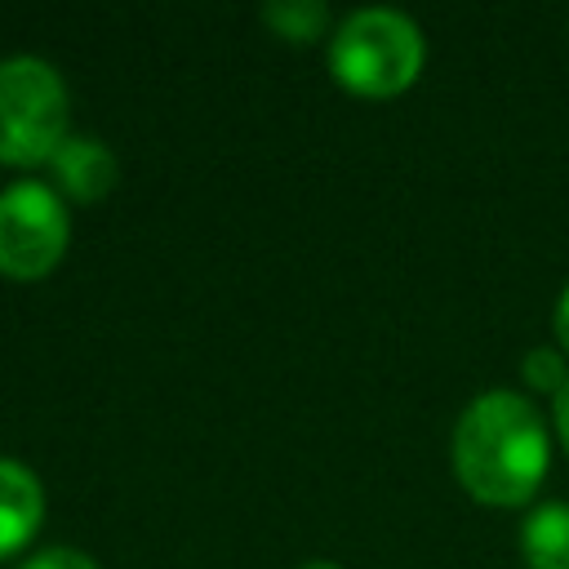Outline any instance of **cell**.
Returning a JSON list of instances; mask_svg holds the SVG:
<instances>
[{"label":"cell","instance_id":"6da1fadb","mask_svg":"<svg viewBox=\"0 0 569 569\" xmlns=\"http://www.w3.org/2000/svg\"><path fill=\"white\" fill-rule=\"evenodd\" d=\"M551 440L529 396L480 391L453 422V471L462 489L489 507H520L547 476Z\"/></svg>","mask_w":569,"mask_h":569},{"label":"cell","instance_id":"7a4b0ae2","mask_svg":"<svg viewBox=\"0 0 569 569\" xmlns=\"http://www.w3.org/2000/svg\"><path fill=\"white\" fill-rule=\"evenodd\" d=\"M422 58H427V44L418 22L387 4L347 13L329 36L333 80L365 98H391L409 89L422 71Z\"/></svg>","mask_w":569,"mask_h":569},{"label":"cell","instance_id":"3957f363","mask_svg":"<svg viewBox=\"0 0 569 569\" xmlns=\"http://www.w3.org/2000/svg\"><path fill=\"white\" fill-rule=\"evenodd\" d=\"M67 84L36 53L0 58V164H49L67 138Z\"/></svg>","mask_w":569,"mask_h":569},{"label":"cell","instance_id":"277c9868","mask_svg":"<svg viewBox=\"0 0 569 569\" xmlns=\"http://www.w3.org/2000/svg\"><path fill=\"white\" fill-rule=\"evenodd\" d=\"M71 240L67 200L40 182L18 178L0 191V271L13 280H40L58 267Z\"/></svg>","mask_w":569,"mask_h":569},{"label":"cell","instance_id":"5b68a950","mask_svg":"<svg viewBox=\"0 0 569 569\" xmlns=\"http://www.w3.org/2000/svg\"><path fill=\"white\" fill-rule=\"evenodd\" d=\"M49 187L71 200H102L116 187V156L93 133H67L62 147L49 156Z\"/></svg>","mask_w":569,"mask_h":569},{"label":"cell","instance_id":"8992f818","mask_svg":"<svg viewBox=\"0 0 569 569\" xmlns=\"http://www.w3.org/2000/svg\"><path fill=\"white\" fill-rule=\"evenodd\" d=\"M40 520H44L40 476L18 458H0V560L22 551L36 538Z\"/></svg>","mask_w":569,"mask_h":569},{"label":"cell","instance_id":"52a82bcc","mask_svg":"<svg viewBox=\"0 0 569 569\" xmlns=\"http://www.w3.org/2000/svg\"><path fill=\"white\" fill-rule=\"evenodd\" d=\"M529 569H569V502H538L520 525Z\"/></svg>","mask_w":569,"mask_h":569},{"label":"cell","instance_id":"ba28073f","mask_svg":"<svg viewBox=\"0 0 569 569\" xmlns=\"http://www.w3.org/2000/svg\"><path fill=\"white\" fill-rule=\"evenodd\" d=\"M262 22L276 36L293 40V44H307V40L325 36L329 4H320V0H271V4H262Z\"/></svg>","mask_w":569,"mask_h":569},{"label":"cell","instance_id":"9c48e42d","mask_svg":"<svg viewBox=\"0 0 569 569\" xmlns=\"http://www.w3.org/2000/svg\"><path fill=\"white\" fill-rule=\"evenodd\" d=\"M525 382H529V391H547V396H556L560 387H565V378H569V369H565V356L556 351V347H533L529 356H525Z\"/></svg>","mask_w":569,"mask_h":569},{"label":"cell","instance_id":"30bf717a","mask_svg":"<svg viewBox=\"0 0 569 569\" xmlns=\"http://www.w3.org/2000/svg\"><path fill=\"white\" fill-rule=\"evenodd\" d=\"M18 569H98V560L76 547H44V551L27 556Z\"/></svg>","mask_w":569,"mask_h":569},{"label":"cell","instance_id":"8fae6325","mask_svg":"<svg viewBox=\"0 0 569 569\" xmlns=\"http://www.w3.org/2000/svg\"><path fill=\"white\" fill-rule=\"evenodd\" d=\"M551 329H556V342H560V351H569V284L560 289V298H556V311H551Z\"/></svg>","mask_w":569,"mask_h":569},{"label":"cell","instance_id":"7c38bea8","mask_svg":"<svg viewBox=\"0 0 569 569\" xmlns=\"http://www.w3.org/2000/svg\"><path fill=\"white\" fill-rule=\"evenodd\" d=\"M551 400H556V431H560V445L569 449V378H565V387H560Z\"/></svg>","mask_w":569,"mask_h":569},{"label":"cell","instance_id":"4fadbf2b","mask_svg":"<svg viewBox=\"0 0 569 569\" xmlns=\"http://www.w3.org/2000/svg\"><path fill=\"white\" fill-rule=\"evenodd\" d=\"M298 569H342V565H333V560H302Z\"/></svg>","mask_w":569,"mask_h":569}]
</instances>
